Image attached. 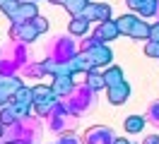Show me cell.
I'll return each instance as SVG.
<instances>
[{"mask_svg": "<svg viewBox=\"0 0 159 144\" xmlns=\"http://www.w3.org/2000/svg\"><path fill=\"white\" fill-rule=\"evenodd\" d=\"M31 94H34V106H36L39 115H46V113L51 111L53 101H56V91H53V86L36 84L34 89H31Z\"/></svg>", "mask_w": 159, "mask_h": 144, "instance_id": "cell-2", "label": "cell"}, {"mask_svg": "<svg viewBox=\"0 0 159 144\" xmlns=\"http://www.w3.org/2000/svg\"><path fill=\"white\" fill-rule=\"evenodd\" d=\"M113 132L106 127H92L87 132V144H113Z\"/></svg>", "mask_w": 159, "mask_h": 144, "instance_id": "cell-9", "label": "cell"}, {"mask_svg": "<svg viewBox=\"0 0 159 144\" xmlns=\"http://www.w3.org/2000/svg\"><path fill=\"white\" fill-rule=\"evenodd\" d=\"M157 10H159V0H142L138 12L142 17H152V15H157Z\"/></svg>", "mask_w": 159, "mask_h": 144, "instance_id": "cell-18", "label": "cell"}, {"mask_svg": "<svg viewBox=\"0 0 159 144\" xmlns=\"http://www.w3.org/2000/svg\"><path fill=\"white\" fill-rule=\"evenodd\" d=\"M94 36L99 38L101 43H106V41H113V38H118V36H120L118 22H116V19H106V22H101L99 29L94 31Z\"/></svg>", "mask_w": 159, "mask_h": 144, "instance_id": "cell-7", "label": "cell"}, {"mask_svg": "<svg viewBox=\"0 0 159 144\" xmlns=\"http://www.w3.org/2000/svg\"><path fill=\"white\" fill-rule=\"evenodd\" d=\"M123 127H125L128 134H138V132L145 130V118H142V115H128L125 123H123Z\"/></svg>", "mask_w": 159, "mask_h": 144, "instance_id": "cell-12", "label": "cell"}, {"mask_svg": "<svg viewBox=\"0 0 159 144\" xmlns=\"http://www.w3.org/2000/svg\"><path fill=\"white\" fill-rule=\"evenodd\" d=\"M89 2H92V0H60V5L68 10L72 17H75V15H82V12H84V7H87Z\"/></svg>", "mask_w": 159, "mask_h": 144, "instance_id": "cell-14", "label": "cell"}, {"mask_svg": "<svg viewBox=\"0 0 159 144\" xmlns=\"http://www.w3.org/2000/svg\"><path fill=\"white\" fill-rule=\"evenodd\" d=\"M22 115L20 111H17V106L12 103V106H2V113H0V123L2 125H12V123H17Z\"/></svg>", "mask_w": 159, "mask_h": 144, "instance_id": "cell-16", "label": "cell"}, {"mask_svg": "<svg viewBox=\"0 0 159 144\" xmlns=\"http://www.w3.org/2000/svg\"><path fill=\"white\" fill-rule=\"evenodd\" d=\"M48 2H53V5H60V0H48Z\"/></svg>", "mask_w": 159, "mask_h": 144, "instance_id": "cell-28", "label": "cell"}, {"mask_svg": "<svg viewBox=\"0 0 159 144\" xmlns=\"http://www.w3.org/2000/svg\"><path fill=\"white\" fill-rule=\"evenodd\" d=\"M104 79H106V86H116V84H120V82H125L123 79V70L120 67H109L106 72H104Z\"/></svg>", "mask_w": 159, "mask_h": 144, "instance_id": "cell-17", "label": "cell"}, {"mask_svg": "<svg viewBox=\"0 0 159 144\" xmlns=\"http://www.w3.org/2000/svg\"><path fill=\"white\" fill-rule=\"evenodd\" d=\"M0 137H2V123H0Z\"/></svg>", "mask_w": 159, "mask_h": 144, "instance_id": "cell-29", "label": "cell"}, {"mask_svg": "<svg viewBox=\"0 0 159 144\" xmlns=\"http://www.w3.org/2000/svg\"><path fill=\"white\" fill-rule=\"evenodd\" d=\"M20 86H22L20 77H0V106H7V101L15 98Z\"/></svg>", "mask_w": 159, "mask_h": 144, "instance_id": "cell-3", "label": "cell"}, {"mask_svg": "<svg viewBox=\"0 0 159 144\" xmlns=\"http://www.w3.org/2000/svg\"><path fill=\"white\" fill-rule=\"evenodd\" d=\"M34 17H39V12H36V5L34 2H20L17 5V10L10 15V19H12V24H22V22H29V19H34Z\"/></svg>", "mask_w": 159, "mask_h": 144, "instance_id": "cell-6", "label": "cell"}, {"mask_svg": "<svg viewBox=\"0 0 159 144\" xmlns=\"http://www.w3.org/2000/svg\"><path fill=\"white\" fill-rule=\"evenodd\" d=\"M87 29H89V19L84 17V15H75V17L70 19V34L72 36H84Z\"/></svg>", "mask_w": 159, "mask_h": 144, "instance_id": "cell-11", "label": "cell"}, {"mask_svg": "<svg viewBox=\"0 0 159 144\" xmlns=\"http://www.w3.org/2000/svg\"><path fill=\"white\" fill-rule=\"evenodd\" d=\"M149 41H159V22L152 24V29H149Z\"/></svg>", "mask_w": 159, "mask_h": 144, "instance_id": "cell-22", "label": "cell"}, {"mask_svg": "<svg viewBox=\"0 0 159 144\" xmlns=\"http://www.w3.org/2000/svg\"><path fill=\"white\" fill-rule=\"evenodd\" d=\"M113 144H128V142H125V139H116Z\"/></svg>", "mask_w": 159, "mask_h": 144, "instance_id": "cell-27", "label": "cell"}, {"mask_svg": "<svg viewBox=\"0 0 159 144\" xmlns=\"http://www.w3.org/2000/svg\"><path fill=\"white\" fill-rule=\"evenodd\" d=\"M53 91H56V96H65L70 94V89H72V75H58L56 79H53Z\"/></svg>", "mask_w": 159, "mask_h": 144, "instance_id": "cell-10", "label": "cell"}, {"mask_svg": "<svg viewBox=\"0 0 159 144\" xmlns=\"http://www.w3.org/2000/svg\"><path fill=\"white\" fill-rule=\"evenodd\" d=\"M116 22H118L120 34H130V29H133V24L138 22V17H135V15H123V17L116 19Z\"/></svg>", "mask_w": 159, "mask_h": 144, "instance_id": "cell-19", "label": "cell"}, {"mask_svg": "<svg viewBox=\"0 0 159 144\" xmlns=\"http://www.w3.org/2000/svg\"><path fill=\"white\" fill-rule=\"evenodd\" d=\"M84 84L89 86V91H97V89H104L106 86V79H104V72H94V70H89L87 72V79H84Z\"/></svg>", "mask_w": 159, "mask_h": 144, "instance_id": "cell-15", "label": "cell"}, {"mask_svg": "<svg viewBox=\"0 0 159 144\" xmlns=\"http://www.w3.org/2000/svg\"><path fill=\"white\" fill-rule=\"evenodd\" d=\"M145 144H159V137H157V134H152V137L145 139Z\"/></svg>", "mask_w": 159, "mask_h": 144, "instance_id": "cell-24", "label": "cell"}, {"mask_svg": "<svg viewBox=\"0 0 159 144\" xmlns=\"http://www.w3.org/2000/svg\"><path fill=\"white\" fill-rule=\"evenodd\" d=\"M7 2H10V0H0V10L5 7V5H7Z\"/></svg>", "mask_w": 159, "mask_h": 144, "instance_id": "cell-26", "label": "cell"}, {"mask_svg": "<svg viewBox=\"0 0 159 144\" xmlns=\"http://www.w3.org/2000/svg\"><path fill=\"white\" fill-rule=\"evenodd\" d=\"M17 2H24V0H17Z\"/></svg>", "mask_w": 159, "mask_h": 144, "instance_id": "cell-30", "label": "cell"}, {"mask_svg": "<svg viewBox=\"0 0 159 144\" xmlns=\"http://www.w3.org/2000/svg\"><path fill=\"white\" fill-rule=\"evenodd\" d=\"M106 89H109V103H113V106L125 103L128 96H130V84L128 82H120V84H116V86H106Z\"/></svg>", "mask_w": 159, "mask_h": 144, "instance_id": "cell-8", "label": "cell"}, {"mask_svg": "<svg viewBox=\"0 0 159 144\" xmlns=\"http://www.w3.org/2000/svg\"><path fill=\"white\" fill-rule=\"evenodd\" d=\"M145 55H147V58H159V41H147Z\"/></svg>", "mask_w": 159, "mask_h": 144, "instance_id": "cell-20", "label": "cell"}, {"mask_svg": "<svg viewBox=\"0 0 159 144\" xmlns=\"http://www.w3.org/2000/svg\"><path fill=\"white\" fill-rule=\"evenodd\" d=\"M82 50L87 53V58H89V63H92L94 67H99V65H109L111 58H113L111 48L106 46V43H101L97 36L92 38V41H87V43L82 46Z\"/></svg>", "mask_w": 159, "mask_h": 144, "instance_id": "cell-1", "label": "cell"}, {"mask_svg": "<svg viewBox=\"0 0 159 144\" xmlns=\"http://www.w3.org/2000/svg\"><path fill=\"white\" fill-rule=\"evenodd\" d=\"M58 144H77V139H75V137H70V134H65V137H60Z\"/></svg>", "mask_w": 159, "mask_h": 144, "instance_id": "cell-23", "label": "cell"}, {"mask_svg": "<svg viewBox=\"0 0 159 144\" xmlns=\"http://www.w3.org/2000/svg\"><path fill=\"white\" fill-rule=\"evenodd\" d=\"M149 29H152V24H147L145 19H138L135 24H133V29H130V38H138V41H142V38H149Z\"/></svg>", "mask_w": 159, "mask_h": 144, "instance_id": "cell-13", "label": "cell"}, {"mask_svg": "<svg viewBox=\"0 0 159 144\" xmlns=\"http://www.w3.org/2000/svg\"><path fill=\"white\" fill-rule=\"evenodd\" d=\"M82 15L89 19V22H99L101 24V22L111 19V5H106V2H89Z\"/></svg>", "mask_w": 159, "mask_h": 144, "instance_id": "cell-4", "label": "cell"}, {"mask_svg": "<svg viewBox=\"0 0 159 144\" xmlns=\"http://www.w3.org/2000/svg\"><path fill=\"white\" fill-rule=\"evenodd\" d=\"M10 36L12 38H20V41H34L39 36V29L34 27V22H22V24H12L10 27Z\"/></svg>", "mask_w": 159, "mask_h": 144, "instance_id": "cell-5", "label": "cell"}, {"mask_svg": "<svg viewBox=\"0 0 159 144\" xmlns=\"http://www.w3.org/2000/svg\"><path fill=\"white\" fill-rule=\"evenodd\" d=\"M31 22H34V27L39 29V34H43V31L48 29V22H46V19H43V17H34V19H31Z\"/></svg>", "mask_w": 159, "mask_h": 144, "instance_id": "cell-21", "label": "cell"}, {"mask_svg": "<svg viewBox=\"0 0 159 144\" xmlns=\"http://www.w3.org/2000/svg\"><path fill=\"white\" fill-rule=\"evenodd\" d=\"M125 2H128V5H130V7H133V10H138L142 0H125Z\"/></svg>", "mask_w": 159, "mask_h": 144, "instance_id": "cell-25", "label": "cell"}]
</instances>
